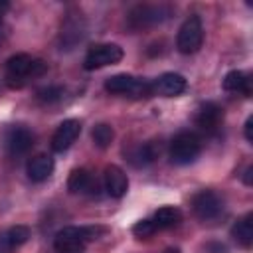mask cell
<instances>
[{
	"label": "cell",
	"mask_w": 253,
	"mask_h": 253,
	"mask_svg": "<svg viewBox=\"0 0 253 253\" xmlns=\"http://www.w3.org/2000/svg\"><path fill=\"white\" fill-rule=\"evenodd\" d=\"M107 229L101 225H67L53 237V249L57 253H81L89 241L105 235Z\"/></svg>",
	"instance_id": "obj_1"
},
{
	"label": "cell",
	"mask_w": 253,
	"mask_h": 253,
	"mask_svg": "<svg viewBox=\"0 0 253 253\" xmlns=\"http://www.w3.org/2000/svg\"><path fill=\"white\" fill-rule=\"evenodd\" d=\"M47 71V63L28 53H16L6 61V81L10 87H24L30 79L42 77Z\"/></svg>",
	"instance_id": "obj_2"
},
{
	"label": "cell",
	"mask_w": 253,
	"mask_h": 253,
	"mask_svg": "<svg viewBox=\"0 0 253 253\" xmlns=\"http://www.w3.org/2000/svg\"><path fill=\"white\" fill-rule=\"evenodd\" d=\"M105 91H109L111 95H125V97L140 99V97L152 95V85L140 77H134L128 73H117L105 79Z\"/></svg>",
	"instance_id": "obj_3"
},
{
	"label": "cell",
	"mask_w": 253,
	"mask_h": 253,
	"mask_svg": "<svg viewBox=\"0 0 253 253\" xmlns=\"http://www.w3.org/2000/svg\"><path fill=\"white\" fill-rule=\"evenodd\" d=\"M202 152V140L196 132H190V130H182L178 132L172 140H170V160L174 164H180V166H186V164H192Z\"/></svg>",
	"instance_id": "obj_4"
},
{
	"label": "cell",
	"mask_w": 253,
	"mask_h": 253,
	"mask_svg": "<svg viewBox=\"0 0 253 253\" xmlns=\"http://www.w3.org/2000/svg\"><path fill=\"white\" fill-rule=\"evenodd\" d=\"M204 43V26L198 16H190L178 30L176 36V47L180 53L190 55L196 53Z\"/></svg>",
	"instance_id": "obj_5"
},
{
	"label": "cell",
	"mask_w": 253,
	"mask_h": 253,
	"mask_svg": "<svg viewBox=\"0 0 253 253\" xmlns=\"http://www.w3.org/2000/svg\"><path fill=\"white\" fill-rule=\"evenodd\" d=\"M170 16V8L162 4H138L128 12V26L132 30H142L164 22Z\"/></svg>",
	"instance_id": "obj_6"
},
{
	"label": "cell",
	"mask_w": 253,
	"mask_h": 253,
	"mask_svg": "<svg viewBox=\"0 0 253 253\" xmlns=\"http://www.w3.org/2000/svg\"><path fill=\"white\" fill-rule=\"evenodd\" d=\"M123 59V47L117 43H97L93 45L85 59H83V67L93 71V69H101L107 65H115Z\"/></svg>",
	"instance_id": "obj_7"
},
{
	"label": "cell",
	"mask_w": 253,
	"mask_h": 253,
	"mask_svg": "<svg viewBox=\"0 0 253 253\" xmlns=\"http://www.w3.org/2000/svg\"><path fill=\"white\" fill-rule=\"evenodd\" d=\"M192 210H194L196 217L208 221V219H213V217H217L221 213L223 202L213 190H200L192 198Z\"/></svg>",
	"instance_id": "obj_8"
},
{
	"label": "cell",
	"mask_w": 253,
	"mask_h": 253,
	"mask_svg": "<svg viewBox=\"0 0 253 253\" xmlns=\"http://www.w3.org/2000/svg\"><path fill=\"white\" fill-rule=\"evenodd\" d=\"M152 95H162V97H176L186 91L188 81L180 73H162L156 77L152 83Z\"/></svg>",
	"instance_id": "obj_9"
},
{
	"label": "cell",
	"mask_w": 253,
	"mask_h": 253,
	"mask_svg": "<svg viewBox=\"0 0 253 253\" xmlns=\"http://www.w3.org/2000/svg\"><path fill=\"white\" fill-rule=\"evenodd\" d=\"M79 132H81V123H79L77 119H67V121H63V123L55 128V132H53V136H51V148H53L55 152L67 150V148L77 140Z\"/></svg>",
	"instance_id": "obj_10"
},
{
	"label": "cell",
	"mask_w": 253,
	"mask_h": 253,
	"mask_svg": "<svg viewBox=\"0 0 253 253\" xmlns=\"http://www.w3.org/2000/svg\"><path fill=\"white\" fill-rule=\"evenodd\" d=\"M103 184H105V192L111 196V198H123L128 190V176L125 174V170L117 164H109L105 168V174H103Z\"/></svg>",
	"instance_id": "obj_11"
},
{
	"label": "cell",
	"mask_w": 253,
	"mask_h": 253,
	"mask_svg": "<svg viewBox=\"0 0 253 253\" xmlns=\"http://www.w3.org/2000/svg\"><path fill=\"white\" fill-rule=\"evenodd\" d=\"M223 123V109L211 101L200 105L196 113V125L206 132H215Z\"/></svg>",
	"instance_id": "obj_12"
},
{
	"label": "cell",
	"mask_w": 253,
	"mask_h": 253,
	"mask_svg": "<svg viewBox=\"0 0 253 253\" xmlns=\"http://www.w3.org/2000/svg\"><path fill=\"white\" fill-rule=\"evenodd\" d=\"M67 190L71 194H97V180L87 168H75L67 178Z\"/></svg>",
	"instance_id": "obj_13"
},
{
	"label": "cell",
	"mask_w": 253,
	"mask_h": 253,
	"mask_svg": "<svg viewBox=\"0 0 253 253\" xmlns=\"http://www.w3.org/2000/svg\"><path fill=\"white\" fill-rule=\"evenodd\" d=\"M34 146V134L24 126H12L6 134V148L10 154H26Z\"/></svg>",
	"instance_id": "obj_14"
},
{
	"label": "cell",
	"mask_w": 253,
	"mask_h": 253,
	"mask_svg": "<svg viewBox=\"0 0 253 253\" xmlns=\"http://www.w3.org/2000/svg\"><path fill=\"white\" fill-rule=\"evenodd\" d=\"M26 172H28V178L32 182H43L53 172V158L47 154H36L28 160Z\"/></svg>",
	"instance_id": "obj_15"
},
{
	"label": "cell",
	"mask_w": 253,
	"mask_h": 253,
	"mask_svg": "<svg viewBox=\"0 0 253 253\" xmlns=\"http://www.w3.org/2000/svg\"><path fill=\"white\" fill-rule=\"evenodd\" d=\"M30 239V229L26 225H14L0 233V253H12Z\"/></svg>",
	"instance_id": "obj_16"
},
{
	"label": "cell",
	"mask_w": 253,
	"mask_h": 253,
	"mask_svg": "<svg viewBox=\"0 0 253 253\" xmlns=\"http://www.w3.org/2000/svg\"><path fill=\"white\" fill-rule=\"evenodd\" d=\"M221 87H223L225 91L243 93L245 97H249V95H251V77H249L247 73L239 71V69H233V71H229V73L223 77Z\"/></svg>",
	"instance_id": "obj_17"
},
{
	"label": "cell",
	"mask_w": 253,
	"mask_h": 253,
	"mask_svg": "<svg viewBox=\"0 0 253 253\" xmlns=\"http://www.w3.org/2000/svg\"><path fill=\"white\" fill-rule=\"evenodd\" d=\"M231 237L241 245V247H251L253 245V215L245 213L239 217L233 227H231Z\"/></svg>",
	"instance_id": "obj_18"
},
{
	"label": "cell",
	"mask_w": 253,
	"mask_h": 253,
	"mask_svg": "<svg viewBox=\"0 0 253 253\" xmlns=\"http://www.w3.org/2000/svg\"><path fill=\"white\" fill-rule=\"evenodd\" d=\"M180 221H182V211L174 206L158 208L152 215V223L156 229H170V227H176Z\"/></svg>",
	"instance_id": "obj_19"
},
{
	"label": "cell",
	"mask_w": 253,
	"mask_h": 253,
	"mask_svg": "<svg viewBox=\"0 0 253 253\" xmlns=\"http://www.w3.org/2000/svg\"><path fill=\"white\" fill-rule=\"evenodd\" d=\"M91 138H93L95 146H99V148H109L111 142H113V138H115V130H113V126L107 125V123H99V125L93 126Z\"/></svg>",
	"instance_id": "obj_20"
},
{
	"label": "cell",
	"mask_w": 253,
	"mask_h": 253,
	"mask_svg": "<svg viewBox=\"0 0 253 253\" xmlns=\"http://www.w3.org/2000/svg\"><path fill=\"white\" fill-rule=\"evenodd\" d=\"M154 158H156V150L152 148V144H140V146H136V148L128 154V160H130L134 166H146V164H150Z\"/></svg>",
	"instance_id": "obj_21"
},
{
	"label": "cell",
	"mask_w": 253,
	"mask_h": 253,
	"mask_svg": "<svg viewBox=\"0 0 253 253\" xmlns=\"http://www.w3.org/2000/svg\"><path fill=\"white\" fill-rule=\"evenodd\" d=\"M36 97H38V101L51 105V103H57V101L63 97V89H61L59 85H47V87H42V89L36 93Z\"/></svg>",
	"instance_id": "obj_22"
},
{
	"label": "cell",
	"mask_w": 253,
	"mask_h": 253,
	"mask_svg": "<svg viewBox=\"0 0 253 253\" xmlns=\"http://www.w3.org/2000/svg\"><path fill=\"white\" fill-rule=\"evenodd\" d=\"M154 231H156V227H154L152 219H142V221H136V223L132 225V233H134L136 237H142V239L150 237Z\"/></svg>",
	"instance_id": "obj_23"
},
{
	"label": "cell",
	"mask_w": 253,
	"mask_h": 253,
	"mask_svg": "<svg viewBox=\"0 0 253 253\" xmlns=\"http://www.w3.org/2000/svg\"><path fill=\"white\" fill-rule=\"evenodd\" d=\"M245 138H247L249 142H253V117H249V119L245 121Z\"/></svg>",
	"instance_id": "obj_24"
},
{
	"label": "cell",
	"mask_w": 253,
	"mask_h": 253,
	"mask_svg": "<svg viewBox=\"0 0 253 253\" xmlns=\"http://www.w3.org/2000/svg\"><path fill=\"white\" fill-rule=\"evenodd\" d=\"M251 174H253V166H247V170H245V176H243V182H245L247 186H251V184H253V180H251Z\"/></svg>",
	"instance_id": "obj_25"
},
{
	"label": "cell",
	"mask_w": 253,
	"mask_h": 253,
	"mask_svg": "<svg viewBox=\"0 0 253 253\" xmlns=\"http://www.w3.org/2000/svg\"><path fill=\"white\" fill-rule=\"evenodd\" d=\"M6 8H8V4L2 2V4H0V26H2V10H6Z\"/></svg>",
	"instance_id": "obj_26"
}]
</instances>
